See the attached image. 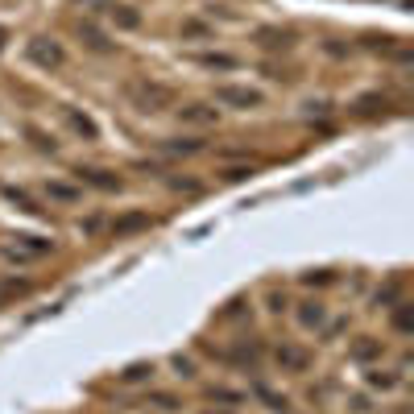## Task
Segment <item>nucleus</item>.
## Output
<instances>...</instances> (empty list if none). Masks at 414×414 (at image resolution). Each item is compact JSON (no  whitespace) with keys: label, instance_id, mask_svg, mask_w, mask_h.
Instances as JSON below:
<instances>
[{"label":"nucleus","instance_id":"f257e3e1","mask_svg":"<svg viewBox=\"0 0 414 414\" xmlns=\"http://www.w3.org/2000/svg\"><path fill=\"white\" fill-rule=\"evenodd\" d=\"M124 99H129L137 112L158 116V112H166V108H174V104H178V92H174L170 83H158V79L137 75V79H129V83H124Z\"/></svg>","mask_w":414,"mask_h":414},{"label":"nucleus","instance_id":"f03ea898","mask_svg":"<svg viewBox=\"0 0 414 414\" xmlns=\"http://www.w3.org/2000/svg\"><path fill=\"white\" fill-rule=\"evenodd\" d=\"M212 104H216V108H241V112H249V108H261V104H266V92L241 87V83H219Z\"/></svg>","mask_w":414,"mask_h":414},{"label":"nucleus","instance_id":"7ed1b4c3","mask_svg":"<svg viewBox=\"0 0 414 414\" xmlns=\"http://www.w3.org/2000/svg\"><path fill=\"white\" fill-rule=\"evenodd\" d=\"M25 58H29L33 67H42V71H58V67L67 62V50L58 46L54 38H29V42H25Z\"/></svg>","mask_w":414,"mask_h":414},{"label":"nucleus","instance_id":"20e7f679","mask_svg":"<svg viewBox=\"0 0 414 414\" xmlns=\"http://www.w3.org/2000/svg\"><path fill=\"white\" fill-rule=\"evenodd\" d=\"M50 249H54V241H46V236H13L0 253H4L9 261H42Z\"/></svg>","mask_w":414,"mask_h":414},{"label":"nucleus","instance_id":"39448f33","mask_svg":"<svg viewBox=\"0 0 414 414\" xmlns=\"http://www.w3.org/2000/svg\"><path fill=\"white\" fill-rule=\"evenodd\" d=\"M219 116H224V108H216L212 99H195V104L178 108V124H187V129H216Z\"/></svg>","mask_w":414,"mask_h":414},{"label":"nucleus","instance_id":"423d86ee","mask_svg":"<svg viewBox=\"0 0 414 414\" xmlns=\"http://www.w3.org/2000/svg\"><path fill=\"white\" fill-rule=\"evenodd\" d=\"M75 178H79V187H96V191H108V195L124 191V178H121V174L99 170V166H79V170H75Z\"/></svg>","mask_w":414,"mask_h":414},{"label":"nucleus","instance_id":"0eeeda50","mask_svg":"<svg viewBox=\"0 0 414 414\" xmlns=\"http://www.w3.org/2000/svg\"><path fill=\"white\" fill-rule=\"evenodd\" d=\"M253 42L269 54H278V50H290L294 46V33L290 29H278V25H261V29H253Z\"/></svg>","mask_w":414,"mask_h":414},{"label":"nucleus","instance_id":"6e6552de","mask_svg":"<svg viewBox=\"0 0 414 414\" xmlns=\"http://www.w3.org/2000/svg\"><path fill=\"white\" fill-rule=\"evenodd\" d=\"M273 356H278L282 373H307V369H311V361H315V356H311L307 348H298V344H282Z\"/></svg>","mask_w":414,"mask_h":414},{"label":"nucleus","instance_id":"1a4fd4ad","mask_svg":"<svg viewBox=\"0 0 414 414\" xmlns=\"http://www.w3.org/2000/svg\"><path fill=\"white\" fill-rule=\"evenodd\" d=\"M191 62L203 67V71H236L241 58L236 54H224V50H203V54H191Z\"/></svg>","mask_w":414,"mask_h":414},{"label":"nucleus","instance_id":"9d476101","mask_svg":"<svg viewBox=\"0 0 414 414\" xmlns=\"http://www.w3.org/2000/svg\"><path fill=\"white\" fill-rule=\"evenodd\" d=\"M294 319H298V327H307V332H323V323H327V307L323 303H298V311H294Z\"/></svg>","mask_w":414,"mask_h":414},{"label":"nucleus","instance_id":"9b49d317","mask_svg":"<svg viewBox=\"0 0 414 414\" xmlns=\"http://www.w3.org/2000/svg\"><path fill=\"white\" fill-rule=\"evenodd\" d=\"M203 149V141H195V137H174V141H158V153H166V158H191V153H199Z\"/></svg>","mask_w":414,"mask_h":414},{"label":"nucleus","instance_id":"f8f14e48","mask_svg":"<svg viewBox=\"0 0 414 414\" xmlns=\"http://www.w3.org/2000/svg\"><path fill=\"white\" fill-rule=\"evenodd\" d=\"M62 116H67V124H71L79 137H87V141H96L99 137V129H96V121L87 116V112H79V108H62Z\"/></svg>","mask_w":414,"mask_h":414},{"label":"nucleus","instance_id":"ddd939ff","mask_svg":"<svg viewBox=\"0 0 414 414\" xmlns=\"http://www.w3.org/2000/svg\"><path fill=\"white\" fill-rule=\"evenodd\" d=\"M348 356H352L356 365H369V361H377V356H381V340H373V336H361V340L348 348Z\"/></svg>","mask_w":414,"mask_h":414},{"label":"nucleus","instance_id":"4468645a","mask_svg":"<svg viewBox=\"0 0 414 414\" xmlns=\"http://www.w3.org/2000/svg\"><path fill=\"white\" fill-rule=\"evenodd\" d=\"M46 195L58 199V203H79V199H83V187H71V183H62V178H50Z\"/></svg>","mask_w":414,"mask_h":414},{"label":"nucleus","instance_id":"2eb2a0df","mask_svg":"<svg viewBox=\"0 0 414 414\" xmlns=\"http://www.w3.org/2000/svg\"><path fill=\"white\" fill-rule=\"evenodd\" d=\"M108 13H112V21H116V29H137V25H141V13H137L133 4H112Z\"/></svg>","mask_w":414,"mask_h":414},{"label":"nucleus","instance_id":"dca6fc26","mask_svg":"<svg viewBox=\"0 0 414 414\" xmlns=\"http://www.w3.org/2000/svg\"><path fill=\"white\" fill-rule=\"evenodd\" d=\"M369 390H393V386H398V381H402V373H390V369H369Z\"/></svg>","mask_w":414,"mask_h":414},{"label":"nucleus","instance_id":"f3484780","mask_svg":"<svg viewBox=\"0 0 414 414\" xmlns=\"http://www.w3.org/2000/svg\"><path fill=\"white\" fill-rule=\"evenodd\" d=\"M141 228H149L146 212H129V216H121L116 224H112V232H116V236H124V232H141Z\"/></svg>","mask_w":414,"mask_h":414},{"label":"nucleus","instance_id":"a211bd4d","mask_svg":"<svg viewBox=\"0 0 414 414\" xmlns=\"http://www.w3.org/2000/svg\"><path fill=\"white\" fill-rule=\"evenodd\" d=\"M79 38H83V42H87L92 50H99V54H108V50H112V42H108V38H104V33H99V29H96L92 21H83V25H79Z\"/></svg>","mask_w":414,"mask_h":414},{"label":"nucleus","instance_id":"6ab92c4d","mask_svg":"<svg viewBox=\"0 0 414 414\" xmlns=\"http://www.w3.org/2000/svg\"><path fill=\"white\" fill-rule=\"evenodd\" d=\"M25 137L33 141V149H42V153H58V141H54V137H46L42 129H33V124H25Z\"/></svg>","mask_w":414,"mask_h":414},{"label":"nucleus","instance_id":"aec40b11","mask_svg":"<svg viewBox=\"0 0 414 414\" xmlns=\"http://www.w3.org/2000/svg\"><path fill=\"white\" fill-rule=\"evenodd\" d=\"M149 377H153V365H149V361H137V365H129L121 373V381H129V386H137V381H149Z\"/></svg>","mask_w":414,"mask_h":414},{"label":"nucleus","instance_id":"412c9836","mask_svg":"<svg viewBox=\"0 0 414 414\" xmlns=\"http://www.w3.org/2000/svg\"><path fill=\"white\" fill-rule=\"evenodd\" d=\"M393 327H398L402 336H410V303H406V298L393 303Z\"/></svg>","mask_w":414,"mask_h":414},{"label":"nucleus","instance_id":"4be33fe9","mask_svg":"<svg viewBox=\"0 0 414 414\" xmlns=\"http://www.w3.org/2000/svg\"><path fill=\"white\" fill-rule=\"evenodd\" d=\"M146 406H158V410H178L183 402H178L174 393H149V398H146Z\"/></svg>","mask_w":414,"mask_h":414},{"label":"nucleus","instance_id":"5701e85b","mask_svg":"<svg viewBox=\"0 0 414 414\" xmlns=\"http://www.w3.org/2000/svg\"><path fill=\"white\" fill-rule=\"evenodd\" d=\"M4 195L13 199V203H21L25 212H42V207H38V203H33V199L25 195V191H17V187H4Z\"/></svg>","mask_w":414,"mask_h":414},{"label":"nucleus","instance_id":"b1692460","mask_svg":"<svg viewBox=\"0 0 414 414\" xmlns=\"http://www.w3.org/2000/svg\"><path fill=\"white\" fill-rule=\"evenodd\" d=\"M75 4H79L83 13H108V9H112L116 0H75Z\"/></svg>","mask_w":414,"mask_h":414},{"label":"nucleus","instance_id":"393cba45","mask_svg":"<svg viewBox=\"0 0 414 414\" xmlns=\"http://www.w3.org/2000/svg\"><path fill=\"white\" fill-rule=\"evenodd\" d=\"M377 104L386 108V99H377V96H365V99H356V112H361V116H373V112H377Z\"/></svg>","mask_w":414,"mask_h":414},{"label":"nucleus","instance_id":"a878e982","mask_svg":"<svg viewBox=\"0 0 414 414\" xmlns=\"http://www.w3.org/2000/svg\"><path fill=\"white\" fill-rule=\"evenodd\" d=\"M170 187H174V191H187V195H199V191H203L195 178H170Z\"/></svg>","mask_w":414,"mask_h":414},{"label":"nucleus","instance_id":"bb28decb","mask_svg":"<svg viewBox=\"0 0 414 414\" xmlns=\"http://www.w3.org/2000/svg\"><path fill=\"white\" fill-rule=\"evenodd\" d=\"M303 282H307V286H327V282H336V278H332L327 269H319V273H303Z\"/></svg>","mask_w":414,"mask_h":414},{"label":"nucleus","instance_id":"cd10ccee","mask_svg":"<svg viewBox=\"0 0 414 414\" xmlns=\"http://www.w3.org/2000/svg\"><path fill=\"white\" fill-rule=\"evenodd\" d=\"M174 369H178V377H195V361L191 356H174Z\"/></svg>","mask_w":414,"mask_h":414},{"label":"nucleus","instance_id":"c85d7f7f","mask_svg":"<svg viewBox=\"0 0 414 414\" xmlns=\"http://www.w3.org/2000/svg\"><path fill=\"white\" fill-rule=\"evenodd\" d=\"M249 174H253V166H228L224 178H228V183H241V178H249Z\"/></svg>","mask_w":414,"mask_h":414},{"label":"nucleus","instance_id":"c756f323","mask_svg":"<svg viewBox=\"0 0 414 414\" xmlns=\"http://www.w3.org/2000/svg\"><path fill=\"white\" fill-rule=\"evenodd\" d=\"M381 303H398V282H390L386 290H377V307H381Z\"/></svg>","mask_w":414,"mask_h":414},{"label":"nucleus","instance_id":"7c9ffc66","mask_svg":"<svg viewBox=\"0 0 414 414\" xmlns=\"http://www.w3.org/2000/svg\"><path fill=\"white\" fill-rule=\"evenodd\" d=\"M212 398H216V402H244V393H232V390H224V386L212 390Z\"/></svg>","mask_w":414,"mask_h":414},{"label":"nucleus","instance_id":"2f4dec72","mask_svg":"<svg viewBox=\"0 0 414 414\" xmlns=\"http://www.w3.org/2000/svg\"><path fill=\"white\" fill-rule=\"evenodd\" d=\"M183 33H187V38H203V33H207V25H199V21H187V25H183Z\"/></svg>","mask_w":414,"mask_h":414},{"label":"nucleus","instance_id":"473e14b6","mask_svg":"<svg viewBox=\"0 0 414 414\" xmlns=\"http://www.w3.org/2000/svg\"><path fill=\"white\" fill-rule=\"evenodd\" d=\"M286 307V294H269V311H282Z\"/></svg>","mask_w":414,"mask_h":414},{"label":"nucleus","instance_id":"72a5a7b5","mask_svg":"<svg viewBox=\"0 0 414 414\" xmlns=\"http://www.w3.org/2000/svg\"><path fill=\"white\" fill-rule=\"evenodd\" d=\"M4 42H9V29H0V46H4Z\"/></svg>","mask_w":414,"mask_h":414}]
</instances>
